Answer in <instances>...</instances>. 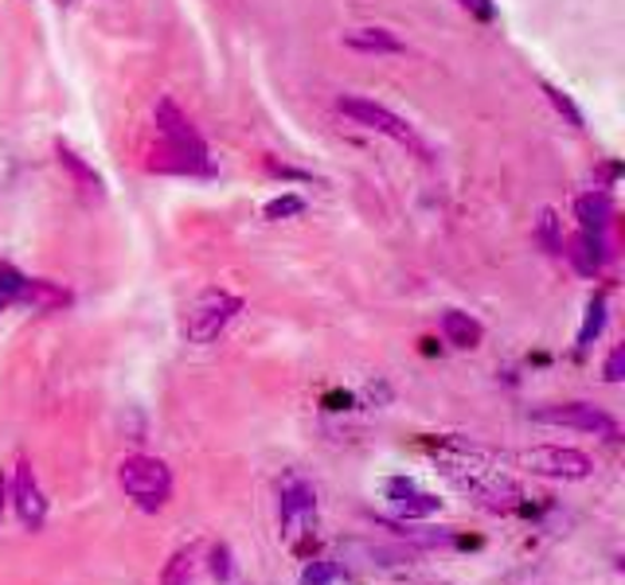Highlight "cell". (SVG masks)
Instances as JSON below:
<instances>
[{"label": "cell", "instance_id": "obj_16", "mask_svg": "<svg viewBox=\"0 0 625 585\" xmlns=\"http://www.w3.org/2000/svg\"><path fill=\"white\" fill-rule=\"evenodd\" d=\"M56 157H59V165L67 168V172L75 176V184H79L82 191H90V196H102V180H98V172L95 168H87L82 165V157L75 149H67V145H56Z\"/></svg>", "mask_w": 625, "mask_h": 585}, {"label": "cell", "instance_id": "obj_15", "mask_svg": "<svg viewBox=\"0 0 625 585\" xmlns=\"http://www.w3.org/2000/svg\"><path fill=\"white\" fill-rule=\"evenodd\" d=\"M17 305H28V309H36V313H48V309H59V305H67V292L56 289L51 281H28V277H24Z\"/></svg>", "mask_w": 625, "mask_h": 585}, {"label": "cell", "instance_id": "obj_28", "mask_svg": "<svg viewBox=\"0 0 625 585\" xmlns=\"http://www.w3.org/2000/svg\"><path fill=\"white\" fill-rule=\"evenodd\" d=\"M227 585H239V582H227Z\"/></svg>", "mask_w": 625, "mask_h": 585}, {"label": "cell", "instance_id": "obj_22", "mask_svg": "<svg viewBox=\"0 0 625 585\" xmlns=\"http://www.w3.org/2000/svg\"><path fill=\"white\" fill-rule=\"evenodd\" d=\"M301 211H305V199L281 196V199H274V204L266 207V219H286V215H301Z\"/></svg>", "mask_w": 625, "mask_h": 585}, {"label": "cell", "instance_id": "obj_23", "mask_svg": "<svg viewBox=\"0 0 625 585\" xmlns=\"http://www.w3.org/2000/svg\"><path fill=\"white\" fill-rule=\"evenodd\" d=\"M625 379V348H614L606 359V383H622Z\"/></svg>", "mask_w": 625, "mask_h": 585}, {"label": "cell", "instance_id": "obj_21", "mask_svg": "<svg viewBox=\"0 0 625 585\" xmlns=\"http://www.w3.org/2000/svg\"><path fill=\"white\" fill-rule=\"evenodd\" d=\"M544 95L552 98V106H555V110L563 113V118L571 121V126H583V113L575 110V102H571V98L563 95V90H555V87H544Z\"/></svg>", "mask_w": 625, "mask_h": 585}, {"label": "cell", "instance_id": "obj_24", "mask_svg": "<svg viewBox=\"0 0 625 585\" xmlns=\"http://www.w3.org/2000/svg\"><path fill=\"white\" fill-rule=\"evenodd\" d=\"M539 235H544V242L552 246V250H559V235H555V215L552 211L539 215Z\"/></svg>", "mask_w": 625, "mask_h": 585}, {"label": "cell", "instance_id": "obj_12", "mask_svg": "<svg viewBox=\"0 0 625 585\" xmlns=\"http://www.w3.org/2000/svg\"><path fill=\"white\" fill-rule=\"evenodd\" d=\"M345 48L368 51V56H399L403 40L387 28H356V32H345Z\"/></svg>", "mask_w": 625, "mask_h": 585}, {"label": "cell", "instance_id": "obj_27", "mask_svg": "<svg viewBox=\"0 0 625 585\" xmlns=\"http://www.w3.org/2000/svg\"><path fill=\"white\" fill-rule=\"evenodd\" d=\"M59 4H71V0H59Z\"/></svg>", "mask_w": 625, "mask_h": 585}, {"label": "cell", "instance_id": "obj_3", "mask_svg": "<svg viewBox=\"0 0 625 585\" xmlns=\"http://www.w3.org/2000/svg\"><path fill=\"white\" fill-rule=\"evenodd\" d=\"M118 484L141 512H161L172 499V473L161 457H145L133 453L118 465Z\"/></svg>", "mask_w": 625, "mask_h": 585}, {"label": "cell", "instance_id": "obj_13", "mask_svg": "<svg viewBox=\"0 0 625 585\" xmlns=\"http://www.w3.org/2000/svg\"><path fill=\"white\" fill-rule=\"evenodd\" d=\"M200 554H204L200 543L180 546V551L172 554L169 562H165L161 585H192V582H196V569H200Z\"/></svg>", "mask_w": 625, "mask_h": 585}, {"label": "cell", "instance_id": "obj_1", "mask_svg": "<svg viewBox=\"0 0 625 585\" xmlns=\"http://www.w3.org/2000/svg\"><path fill=\"white\" fill-rule=\"evenodd\" d=\"M442 476L454 488H462L465 496H474L489 512H516L524 504V492L513 476H505L500 468H489L482 460H474V449H457L454 460H438Z\"/></svg>", "mask_w": 625, "mask_h": 585}, {"label": "cell", "instance_id": "obj_6", "mask_svg": "<svg viewBox=\"0 0 625 585\" xmlns=\"http://www.w3.org/2000/svg\"><path fill=\"white\" fill-rule=\"evenodd\" d=\"M516 460L544 480H586L594 473V460L583 449H567V445H536V449H524Z\"/></svg>", "mask_w": 625, "mask_h": 585}, {"label": "cell", "instance_id": "obj_17", "mask_svg": "<svg viewBox=\"0 0 625 585\" xmlns=\"http://www.w3.org/2000/svg\"><path fill=\"white\" fill-rule=\"evenodd\" d=\"M301 585H348V569L340 562L317 558L309 562V569L301 574Z\"/></svg>", "mask_w": 625, "mask_h": 585}, {"label": "cell", "instance_id": "obj_14", "mask_svg": "<svg viewBox=\"0 0 625 585\" xmlns=\"http://www.w3.org/2000/svg\"><path fill=\"white\" fill-rule=\"evenodd\" d=\"M575 211H578V222H583L586 235H602L609 222V196L606 191H586V196H578Z\"/></svg>", "mask_w": 625, "mask_h": 585}, {"label": "cell", "instance_id": "obj_5", "mask_svg": "<svg viewBox=\"0 0 625 585\" xmlns=\"http://www.w3.org/2000/svg\"><path fill=\"white\" fill-rule=\"evenodd\" d=\"M239 309H242V301L235 292H227V289L200 292L185 317V336L192 344H211L235 317H239Z\"/></svg>", "mask_w": 625, "mask_h": 585}, {"label": "cell", "instance_id": "obj_7", "mask_svg": "<svg viewBox=\"0 0 625 585\" xmlns=\"http://www.w3.org/2000/svg\"><path fill=\"white\" fill-rule=\"evenodd\" d=\"M532 422H539V426L583 429V434H594V437H609V442H614V437H617V422L609 418L606 410H598V406H591V403L539 406V410H532Z\"/></svg>", "mask_w": 625, "mask_h": 585}, {"label": "cell", "instance_id": "obj_9", "mask_svg": "<svg viewBox=\"0 0 625 585\" xmlns=\"http://www.w3.org/2000/svg\"><path fill=\"white\" fill-rule=\"evenodd\" d=\"M9 496H12V507H17V519L24 523V531H40L43 519H48V499H43V488H40V480H36L28 460L17 465Z\"/></svg>", "mask_w": 625, "mask_h": 585}, {"label": "cell", "instance_id": "obj_19", "mask_svg": "<svg viewBox=\"0 0 625 585\" xmlns=\"http://www.w3.org/2000/svg\"><path fill=\"white\" fill-rule=\"evenodd\" d=\"M20 285H24V277H20L17 269H12V266H0V309H9V305H17Z\"/></svg>", "mask_w": 625, "mask_h": 585}, {"label": "cell", "instance_id": "obj_11", "mask_svg": "<svg viewBox=\"0 0 625 585\" xmlns=\"http://www.w3.org/2000/svg\"><path fill=\"white\" fill-rule=\"evenodd\" d=\"M442 336H446L454 348H462V351H474V348H482V340H485V328L477 325L469 313H457V309H449V313H442Z\"/></svg>", "mask_w": 625, "mask_h": 585}, {"label": "cell", "instance_id": "obj_10", "mask_svg": "<svg viewBox=\"0 0 625 585\" xmlns=\"http://www.w3.org/2000/svg\"><path fill=\"white\" fill-rule=\"evenodd\" d=\"M384 492L399 519H426V515H434L442 507V499L434 496V492H423L415 480H407V476H391V480L384 484Z\"/></svg>", "mask_w": 625, "mask_h": 585}, {"label": "cell", "instance_id": "obj_4", "mask_svg": "<svg viewBox=\"0 0 625 585\" xmlns=\"http://www.w3.org/2000/svg\"><path fill=\"white\" fill-rule=\"evenodd\" d=\"M340 113H348V118L360 121V126L376 129V133L391 137L395 145H403V149H410L418 160H430V149H426L423 137H418L415 129H410L407 121L399 118V113L387 110V106L371 102V98H356V95H348V98H340Z\"/></svg>", "mask_w": 625, "mask_h": 585}, {"label": "cell", "instance_id": "obj_26", "mask_svg": "<svg viewBox=\"0 0 625 585\" xmlns=\"http://www.w3.org/2000/svg\"><path fill=\"white\" fill-rule=\"evenodd\" d=\"M4 504H9V480L0 476V519H4Z\"/></svg>", "mask_w": 625, "mask_h": 585}, {"label": "cell", "instance_id": "obj_8", "mask_svg": "<svg viewBox=\"0 0 625 585\" xmlns=\"http://www.w3.org/2000/svg\"><path fill=\"white\" fill-rule=\"evenodd\" d=\"M157 126H161V133H165V141L172 145V152L177 157H185V165L192 160V165H200V168H208V149H204V141H200V133L192 129V121L185 118V113L177 110L172 102H161L157 106Z\"/></svg>", "mask_w": 625, "mask_h": 585}, {"label": "cell", "instance_id": "obj_2", "mask_svg": "<svg viewBox=\"0 0 625 585\" xmlns=\"http://www.w3.org/2000/svg\"><path fill=\"white\" fill-rule=\"evenodd\" d=\"M278 523H281V538H286V546L294 554H305L317 543V527H321L317 488L301 473H294V468L278 480Z\"/></svg>", "mask_w": 625, "mask_h": 585}, {"label": "cell", "instance_id": "obj_25", "mask_svg": "<svg viewBox=\"0 0 625 585\" xmlns=\"http://www.w3.org/2000/svg\"><path fill=\"white\" fill-rule=\"evenodd\" d=\"M465 9H474L482 20H493V9H489V4H485V0H465Z\"/></svg>", "mask_w": 625, "mask_h": 585}, {"label": "cell", "instance_id": "obj_20", "mask_svg": "<svg viewBox=\"0 0 625 585\" xmlns=\"http://www.w3.org/2000/svg\"><path fill=\"white\" fill-rule=\"evenodd\" d=\"M211 574H216L224 585L235 582V558H231V546H227V543L211 546Z\"/></svg>", "mask_w": 625, "mask_h": 585}, {"label": "cell", "instance_id": "obj_18", "mask_svg": "<svg viewBox=\"0 0 625 585\" xmlns=\"http://www.w3.org/2000/svg\"><path fill=\"white\" fill-rule=\"evenodd\" d=\"M602 320H606V297H591V309H586V325L578 333V348H591V340L602 333Z\"/></svg>", "mask_w": 625, "mask_h": 585}]
</instances>
